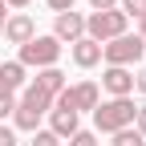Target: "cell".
Returning a JSON list of instances; mask_svg holds the SVG:
<instances>
[{
  "mask_svg": "<svg viewBox=\"0 0 146 146\" xmlns=\"http://www.w3.org/2000/svg\"><path fill=\"white\" fill-rule=\"evenodd\" d=\"M61 89H65V73H61L57 65H53V69H36V77L21 89V98H16V102L29 106V110H36V114L45 118L49 110H53V102H57Z\"/></svg>",
  "mask_w": 146,
  "mask_h": 146,
  "instance_id": "1",
  "label": "cell"
},
{
  "mask_svg": "<svg viewBox=\"0 0 146 146\" xmlns=\"http://www.w3.org/2000/svg\"><path fill=\"white\" fill-rule=\"evenodd\" d=\"M134 98H106L94 110V134H118L126 126H134Z\"/></svg>",
  "mask_w": 146,
  "mask_h": 146,
  "instance_id": "2",
  "label": "cell"
},
{
  "mask_svg": "<svg viewBox=\"0 0 146 146\" xmlns=\"http://www.w3.org/2000/svg\"><path fill=\"white\" fill-rule=\"evenodd\" d=\"M61 49H65V45H61L53 33H36L29 45H21L16 61H21L25 69H53V65L61 61Z\"/></svg>",
  "mask_w": 146,
  "mask_h": 146,
  "instance_id": "3",
  "label": "cell"
},
{
  "mask_svg": "<svg viewBox=\"0 0 146 146\" xmlns=\"http://www.w3.org/2000/svg\"><path fill=\"white\" fill-rule=\"evenodd\" d=\"M98 102H102V89H98V81H77V85H65L61 94H57V102H53V110H73V114H94L98 110Z\"/></svg>",
  "mask_w": 146,
  "mask_h": 146,
  "instance_id": "4",
  "label": "cell"
},
{
  "mask_svg": "<svg viewBox=\"0 0 146 146\" xmlns=\"http://www.w3.org/2000/svg\"><path fill=\"white\" fill-rule=\"evenodd\" d=\"M142 53H146V41H142V36L138 33H122L110 45H102V61L106 65H118V69H134L142 61Z\"/></svg>",
  "mask_w": 146,
  "mask_h": 146,
  "instance_id": "5",
  "label": "cell"
},
{
  "mask_svg": "<svg viewBox=\"0 0 146 146\" xmlns=\"http://www.w3.org/2000/svg\"><path fill=\"white\" fill-rule=\"evenodd\" d=\"M122 33H130V21H126L118 8H106V12H89L85 16V36L98 41V45H110Z\"/></svg>",
  "mask_w": 146,
  "mask_h": 146,
  "instance_id": "6",
  "label": "cell"
},
{
  "mask_svg": "<svg viewBox=\"0 0 146 146\" xmlns=\"http://www.w3.org/2000/svg\"><path fill=\"white\" fill-rule=\"evenodd\" d=\"M0 36H4L8 45H16V49H21V45H29L33 36H36V21H33L29 12H8L4 33H0Z\"/></svg>",
  "mask_w": 146,
  "mask_h": 146,
  "instance_id": "7",
  "label": "cell"
},
{
  "mask_svg": "<svg viewBox=\"0 0 146 146\" xmlns=\"http://www.w3.org/2000/svg\"><path fill=\"white\" fill-rule=\"evenodd\" d=\"M110 98H134V69H118V65H106L102 73V85Z\"/></svg>",
  "mask_w": 146,
  "mask_h": 146,
  "instance_id": "8",
  "label": "cell"
},
{
  "mask_svg": "<svg viewBox=\"0 0 146 146\" xmlns=\"http://www.w3.org/2000/svg\"><path fill=\"white\" fill-rule=\"evenodd\" d=\"M53 36H57V41L65 45H73V41H81L85 36V16L81 12H61V16H53Z\"/></svg>",
  "mask_w": 146,
  "mask_h": 146,
  "instance_id": "9",
  "label": "cell"
},
{
  "mask_svg": "<svg viewBox=\"0 0 146 146\" xmlns=\"http://www.w3.org/2000/svg\"><path fill=\"white\" fill-rule=\"evenodd\" d=\"M29 85V77H25V65L21 61H0V98H16L21 89Z\"/></svg>",
  "mask_w": 146,
  "mask_h": 146,
  "instance_id": "10",
  "label": "cell"
},
{
  "mask_svg": "<svg viewBox=\"0 0 146 146\" xmlns=\"http://www.w3.org/2000/svg\"><path fill=\"white\" fill-rule=\"evenodd\" d=\"M69 57H73L77 69H94V65H102V45L89 41V36H81V41L69 45Z\"/></svg>",
  "mask_w": 146,
  "mask_h": 146,
  "instance_id": "11",
  "label": "cell"
},
{
  "mask_svg": "<svg viewBox=\"0 0 146 146\" xmlns=\"http://www.w3.org/2000/svg\"><path fill=\"white\" fill-rule=\"evenodd\" d=\"M45 118H49V130L57 134L61 142H65V138H73V134L81 130V122H77V114H73V110H49Z\"/></svg>",
  "mask_w": 146,
  "mask_h": 146,
  "instance_id": "12",
  "label": "cell"
},
{
  "mask_svg": "<svg viewBox=\"0 0 146 146\" xmlns=\"http://www.w3.org/2000/svg\"><path fill=\"white\" fill-rule=\"evenodd\" d=\"M110 146H146V138L134 130V126H126V130H118V134H110Z\"/></svg>",
  "mask_w": 146,
  "mask_h": 146,
  "instance_id": "13",
  "label": "cell"
},
{
  "mask_svg": "<svg viewBox=\"0 0 146 146\" xmlns=\"http://www.w3.org/2000/svg\"><path fill=\"white\" fill-rule=\"evenodd\" d=\"M118 12L126 21H138V16H146V0H118Z\"/></svg>",
  "mask_w": 146,
  "mask_h": 146,
  "instance_id": "14",
  "label": "cell"
},
{
  "mask_svg": "<svg viewBox=\"0 0 146 146\" xmlns=\"http://www.w3.org/2000/svg\"><path fill=\"white\" fill-rule=\"evenodd\" d=\"M65 142H69V146H102L94 130H77V134H73V138H65Z\"/></svg>",
  "mask_w": 146,
  "mask_h": 146,
  "instance_id": "15",
  "label": "cell"
},
{
  "mask_svg": "<svg viewBox=\"0 0 146 146\" xmlns=\"http://www.w3.org/2000/svg\"><path fill=\"white\" fill-rule=\"evenodd\" d=\"M29 146H65V142H61V138H57V134H53V130H36V134H33V142H29Z\"/></svg>",
  "mask_w": 146,
  "mask_h": 146,
  "instance_id": "16",
  "label": "cell"
},
{
  "mask_svg": "<svg viewBox=\"0 0 146 146\" xmlns=\"http://www.w3.org/2000/svg\"><path fill=\"white\" fill-rule=\"evenodd\" d=\"M45 4H49L53 16H61V12H73V4H77V0H45Z\"/></svg>",
  "mask_w": 146,
  "mask_h": 146,
  "instance_id": "17",
  "label": "cell"
},
{
  "mask_svg": "<svg viewBox=\"0 0 146 146\" xmlns=\"http://www.w3.org/2000/svg\"><path fill=\"white\" fill-rule=\"evenodd\" d=\"M12 110H16V98L4 94V98H0V122H8V118H12Z\"/></svg>",
  "mask_w": 146,
  "mask_h": 146,
  "instance_id": "18",
  "label": "cell"
},
{
  "mask_svg": "<svg viewBox=\"0 0 146 146\" xmlns=\"http://www.w3.org/2000/svg\"><path fill=\"white\" fill-rule=\"evenodd\" d=\"M0 146H16V130L8 122H0Z\"/></svg>",
  "mask_w": 146,
  "mask_h": 146,
  "instance_id": "19",
  "label": "cell"
},
{
  "mask_svg": "<svg viewBox=\"0 0 146 146\" xmlns=\"http://www.w3.org/2000/svg\"><path fill=\"white\" fill-rule=\"evenodd\" d=\"M134 130L146 138V106H138V110H134Z\"/></svg>",
  "mask_w": 146,
  "mask_h": 146,
  "instance_id": "20",
  "label": "cell"
},
{
  "mask_svg": "<svg viewBox=\"0 0 146 146\" xmlns=\"http://www.w3.org/2000/svg\"><path fill=\"white\" fill-rule=\"evenodd\" d=\"M134 89L146 94V65H138V73H134Z\"/></svg>",
  "mask_w": 146,
  "mask_h": 146,
  "instance_id": "21",
  "label": "cell"
},
{
  "mask_svg": "<svg viewBox=\"0 0 146 146\" xmlns=\"http://www.w3.org/2000/svg\"><path fill=\"white\" fill-rule=\"evenodd\" d=\"M89 8H94V12H106V8H118V0H89Z\"/></svg>",
  "mask_w": 146,
  "mask_h": 146,
  "instance_id": "22",
  "label": "cell"
},
{
  "mask_svg": "<svg viewBox=\"0 0 146 146\" xmlns=\"http://www.w3.org/2000/svg\"><path fill=\"white\" fill-rule=\"evenodd\" d=\"M4 4H8V8H16V12H21V8H29V4H33V0H4Z\"/></svg>",
  "mask_w": 146,
  "mask_h": 146,
  "instance_id": "23",
  "label": "cell"
},
{
  "mask_svg": "<svg viewBox=\"0 0 146 146\" xmlns=\"http://www.w3.org/2000/svg\"><path fill=\"white\" fill-rule=\"evenodd\" d=\"M4 21H8V4L0 0V33H4Z\"/></svg>",
  "mask_w": 146,
  "mask_h": 146,
  "instance_id": "24",
  "label": "cell"
},
{
  "mask_svg": "<svg viewBox=\"0 0 146 146\" xmlns=\"http://www.w3.org/2000/svg\"><path fill=\"white\" fill-rule=\"evenodd\" d=\"M138 36H142V41H146V16H138V29H134Z\"/></svg>",
  "mask_w": 146,
  "mask_h": 146,
  "instance_id": "25",
  "label": "cell"
}]
</instances>
